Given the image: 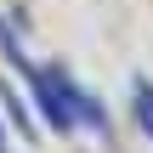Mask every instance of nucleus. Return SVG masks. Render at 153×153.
Segmentation results:
<instances>
[{
    "label": "nucleus",
    "mask_w": 153,
    "mask_h": 153,
    "mask_svg": "<svg viewBox=\"0 0 153 153\" xmlns=\"http://www.w3.org/2000/svg\"><path fill=\"white\" fill-rule=\"evenodd\" d=\"M34 97H40V108H45V119H51L57 131H68V119H74V108L62 102V91H57V74H34Z\"/></svg>",
    "instance_id": "obj_1"
}]
</instances>
